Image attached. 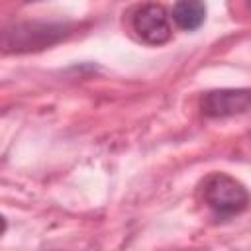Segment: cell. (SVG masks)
<instances>
[{
  "label": "cell",
  "mask_w": 251,
  "mask_h": 251,
  "mask_svg": "<svg viewBox=\"0 0 251 251\" xmlns=\"http://www.w3.org/2000/svg\"><path fill=\"white\" fill-rule=\"evenodd\" d=\"M204 204L220 218H229L243 212L249 204L245 186L226 173H214L202 182Z\"/></svg>",
  "instance_id": "1"
},
{
  "label": "cell",
  "mask_w": 251,
  "mask_h": 251,
  "mask_svg": "<svg viewBox=\"0 0 251 251\" xmlns=\"http://www.w3.org/2000/svg\"><path fill=\"white\" fill-rule=\"evenodd\" d=\"M67 31V25L61 24H22L16 25L12 31H6L4 35V47L6 51H29V49H41L45 45H51L59 41Z\"/></svg>",
  "instance_id": "2"
},
{
  "label": "cell",
  "mask_w": 251,
  "mask_h": 251,
  "mask_svg": "<svg viewBox=\"0 0 251 251\" xmlns=\"http://www.w3.org/2000/svg\"><path fill=\"white\" fill-rule=\"evenodd\" d=\"M200 110L208 118H227L251 110V88L210 90L200 98Z\"/></svg>",
  "instance_id": "3"
},
{
  "label": "cell",
  "mask_w": 251,
  "mask_h": 251,
  "mask_svg": "<svg viewBox=\"0 0 251 251\" xmlns=\"http://www.w3.org/2000/svg\"><path fill=\"white\" fill-rule=\"evenodd\" d=\"M133 29L135 33L149 45H161L171 39V18L169 12L155 2L141 6L133 16Z\"/></svg>",
  "instance_id": "4"
},
{
  "label": "cell",
  "mask_w": 251,
  "mask_h": 251,
  "mask_svg": "<svg viewBox=\"0 0 251 251\" xmlns=\"http://www.w3.org/2000/svg\"><path fill=\"white\" fill-rule=\"evenodd\" d=\"M173 20L180 29L194 31L206 20V6L202 0H176L173 6Z\"/></svg>",
  "instance_id": "5"
},
{
  "label": "cell",
  "mask_w": 251,
  "mask_h": 251,
  "mask_svg": "<svg viewBox=\"0 0 251 251\" xmlns=\"http://www.w3.org/2000/svg\"><path fill=\"white\" fill-rule=\"evenodd\" d=\"M249 6H251V0H249Z\"/></svg>",
  "instance_id": "6"
}]
</instances>
